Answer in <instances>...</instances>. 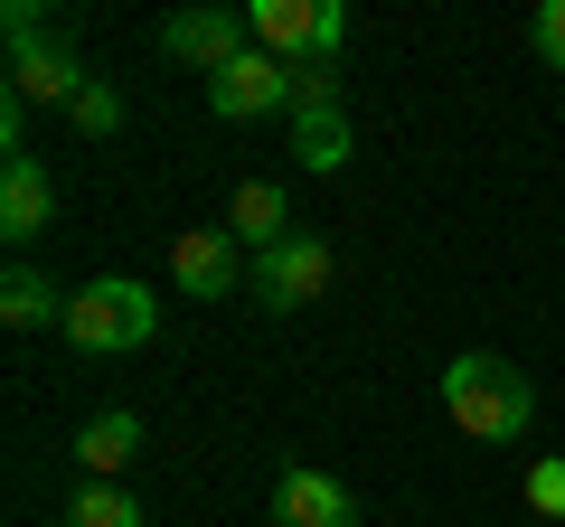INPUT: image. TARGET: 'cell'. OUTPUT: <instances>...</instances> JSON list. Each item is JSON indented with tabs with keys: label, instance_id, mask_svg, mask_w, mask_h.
<instances>
[{
	"label": "cell",
	"instance_id": "cell-1",
	"mask_svg": "<svg viewBox=\"0 0 565 527\" xmlns=\"http://www.w3.org/2000/svg\"><path fill=\"white\" fill-rule=\"evenodd\" d=\"M444 415L471 443H519V433L537 424V386L509 358H490V348H462V358L444 367Z\"/></svg>",
	"mask_w": 565,
	"mask_h": 527
},
{
	"label": "cell",
	"instance_id": "cell-2",
	"mask_svg": "<svg viewBox=\"0 0 565 527\" xmlns=\"http://www.w3.org/2000/svg\"><path fill=\"white\" fill-rule=\"evenodd\" d=\"M66 348H85V358H114V348H141L151 330H161V302L132 283V273H95V283H76V302H66Z\"/></svg>",
	"mask_w": 565,
	"mask_h": 527
},
{
	"label": "cell",
	"instance_id": "cell-3",
	"mask_svg": "<svg viewBox=\"0 0 565 527\" xmlns=\"http://www.w3.org/2000/svg\"><path fill=\"white\" fill-rule=\"evenodd\" d=\"M245 29H255V47L282 57V66H340V47H349V10L340 0H255Z\"/></svg>",
	"mask_w": 565,
	"mask_h": 527
},
{
	"label": "cell",
	"instance_id": "cell-4",
	"mask_svg": "<svg viewBox=\"0 0 565 527\" xmlns=\"http://www.w3.org/2000/svg\"><path fill=\"white\" fill-rule=\"evenodd\" d=\"M330 273H340V255H330V236H292V245H274V255H255V302L264 311H311L330 292Z\"/></svg>",
	"mask_w": 565,
	"mask_h": 527
},
{
	"label": "cell",
	"instance_id": "cell-5",
	"mask_svg": "<svg viewBox=\"0 0 565 527\" xmlns=\"http://www.w3.org/2000/svg\"><path fill=\"white\" fill-rule=\"evenodd\" d=\"M207 114L217 122H255V114H292V66L264 57V47H245L226 76H207Z\"/></svg>",
	"mask_w": 565,
	"mask_h": 527
},
{
	"label": "cell",
	"instance_id": "cell-6",
	"mask_svg": "<svg viewBox=\"0 0 565 527\" xmlns=\"http://www.w3.org/2000/svg\"><path fill=\"white\" fill-rule=\"evenodd\" d=\"M161 47L180 66H199V76H226V66L255 47V29H245V10H170L161 20Z\"/></svg>",
	"mask_w": 565,
	"mask_h": 527
},
{
	"label": "cell",
	"instance_id": "cell-7",
	"mask_svg": "<svg viewBox=\"0 0 565 527\" xmlns=\"http://www.w3.org/2000/svg\"><path fill=\"white\" fill-rule=\"evenodd\" d=\"M170 283H180L189 302H226V292H236V236H226V226H189V236L170 245Z\"/></svg>",
	"mask_w": 565,
	"mask_h": 527
},
{
	"label": "cell",
	"instance_id": "cell-8",
	"mask_svg": "<svg viewBox=\"0 0 565 527\" xmlns=\"http://www.w3.org/2000/svg\"><path fill=\"white\" fill-rule=\"evenodd\" d=\"M47 226H57V180H47L29 151H10V161H0V236L29 245V236H47Z\"/></svg>",
	"mask_w": 565,
	"mask_h": 527
},
{
	"label": "cell",
	"instance_id": "cell-9",
	"mask_svg": "<svg viewBox=\"0 0 565 527\" xmlns=\"http://www.w3.org/2000/svg\"><path fill=\"white\" fill-rule=\"evenodd\" d=\"M274 527H359V499L330 471H282L274 481Z\"/></svg>",
	"mask_w": 565,
	"mask_h": 527
},
{
	"label": "cell",
	"instance_id": "cell-10",
	"mask_svg": "<svg viewBox=\"0 0 565 527\" xmlns=\"http://www.w3.org/2000/svg\"><path fill=\"white\" fill-rule=\"evenodd\" d=\"M226 236L255 245V255H274V245L302 236V226H292V198H282V180H245L236 198H226Z\"/></svg>",
	"mask_w": 565,
	"mask_h": 527
},
{
	"label": "cell",
	"instance_id": "cell-11",
	"mask_svg": "<svg viewBox=\"0 0 565 527\" xmlns=\"http://www.w3.org/2000/svg\"><path fill=\"white\" fill-rule=\"evenodd\" d=\"M85 85H95V76H85L66 47H20V57H10V95H20V104H66V114H76Z\"/></svg>",
	"mask_w": 565,
	"mask_h": 527
},
{
	"label": "cell",
	"instance_id": "cell-12",
	"mask_svg": "<svg viewBox=\"0 0 565 527\" xmlns=\"http://www.w3.org/2000/svg\"><path fill=\"white\" fill-rule=\"evenodd\" d=\"M76 462H85V481H122V471L141 462V415L132 406H104L95 424L76 433Z\"/></svg>",
	"mask_w": 565,
	"mask_h": 527
},
{
	"label": "cell",
	"instance_id": "cell-13",
	"mask_svg": "<svg viewBox=\"0 0 565 527\" xmlns=\"http://www.w3.org/2000/svg\"><path fill=\"white\" fill-rule=\"evenodd\" d=\"M66 302H76V292H57L47 273H29V264H10V273H0V321H10V330H47V321H66Z\"/></svg>",
	"mask_w": 565,
	"mask_h": 527
},
{
	"label": "cell",
	"instance_id": "cell-14",
	"mask_svg": "<svg viewBox=\"0 0 565 527\" xmlns=\"http://www.w3.org/2000/svg\"><path fill=\"white\" fill-rule=\"evenodd\" d=\"M349 151H359V142H349V114H340V104L292 114V161H302V170H340Z\"/></svg>",
	"mask_w": 565,
	"mask_h": 527
},
{
	"label": "cell",
	"instance_id": "cell-15",
	"mask_svg": "<svg viewBox=\"0 0 565 527\" xmlns=\"http://www.w3.org/2000/svg\"><path fill=\"white\" fill-rule=\"evenodd\" d=\"M66 527H151V518H141V499L122 481H85L76 499H66Z\"/></svg>",
	"mask_w": 565,
	"mask_h": 527
},
{
	"label": "cell",
	"instance_id": "cell-16",
	"mask_svg": "<svg viewBox=\"0 0 565 527\" xmlns=\"http://www.w3.org/2000/svg\"><path fill=\"white\" fill-rule=\"evenodd\" d=\"M76 132H85V142H114V132H122V95H114V85H85V95H76Z\"/></svg>",
	"mask_w": 565,
	"mask_h": 527
},
{
	"label": "cell",
	"instance_id": "cell-17",
	"mask_svg": "<svg viewBox=\"0 0 565 527\" xmlns=\"http://www.w3.org/2000/svg\"><path fill=\"white\" fill-rule=\"evenodd\" d=\"M527 508H537V518H565V452L527 462Z\"/></svg>",
	"mask_w": 565,
	"mask_h": 527
},
{
	"label": "cell",
	"instance_id": "cell-18",
	"mask_svg": "<svg viewBox=\"0 0 565 527\" xmlns=\"http://www.w3.org/2000/svg\"><path fill=\"white\" fill-rule=\"evenodd\" d=\"M527 39H537V57L565 76V0H537V20H527Z\"/></svg>",
	"mask_w": 565,
	"mask_h": 527
},
{
	"label": "cell",
	"instance_id": "cell-19",
	"mask_svg": "<svg viewBox=\"0 0 565 527\" xmlns=\"http://www.w3.org/2000/svg\"><path fill=\"white\" fill-rule=\"evenodd\" d=\"M20 47H47V10L39 0H10V57H20Z\"/></svg>",
	"mask_w": 565,
	"mask_h": 527
}]
</instances>
